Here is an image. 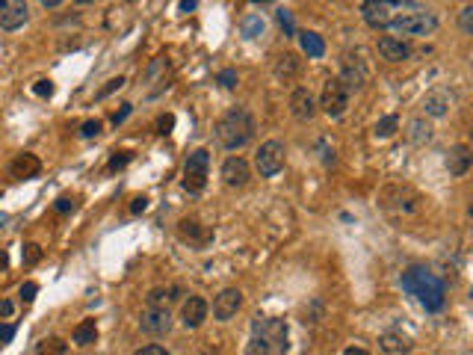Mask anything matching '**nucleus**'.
Masks as SVG:
<instances>
[{
  "label": "nucleus",
  "instance_id": "obj_1",
  "mask_svg": "<svg viewBox=\"0 0 473 355\" xmlns=\"http://www.w3.org/2000/svg\"><path fill=\"white\" fill-rule=\"evenodd\" d=\"M287 323L278 317H254L245 355H287Z\"/></svg>",
  "mask_w": 473,
  "mask_h": 355
},
{
  "label": "nucleus",
  "instance_id": "obj_2",
  "mask_svg": "<svg viewBox=\"0 0 473 355\" xmlns=\"http://www.w3.org/2000/svg\"><path fill=\"white\" fill-rule=\"evenodd\" d=\"M402 288L411 296H417V302L426 311H441L443 299H447V290H443V281L435 272L423 270V266H411V270L402 272Z\"/></svg>",
  "mask_w": 473,
  "mask_h": 355
},
{
  "label": "nucleus",
  "instance_id": "obj_3",
  "mask_svg": "<svg viewBox=\"0 0 473 355\" xmlns=\"http://www.w3.org/2000/svg\"><path fill=\"white\" fill-rule=\"evenodd\" d=\"M216 136H219L222 148H228V151L249 145L254 136V116L245 110V107H231V110L219 118V125H216Z\"/></svg>",
  "mask_w": 473,
  "mask_h": 355
},
{
  "label": "nucleus",
  "instance_id": "obj_4",
  "mask_svg": "<svg viewBox=\"0 0 473 355\" xmlns=\"http://www.w3.org/2000/svg\"><path fill=\"white\" fill-rule=\"evenodd\" d=\"M420 195L411 190V186H388V190L382 193V204L384 211L393 213V216H402V219H408V216H417L420 213Z\"/></svg>",
  "mask_w": 473,
  "mask_h": 355
},
{
  "label": "nucleus",
  "instance_id": "obj_5",
  "mask_svg": "<svg viewBox=\"0 0 473 355\" xmlns=\"http://www.w3.org/2000/svg\"><path fill=\"white\" fill-rule=\"evenodd\" d=\"M207 172H210V154H207V148H195L184 166V190L199 195L207 186Z\"/></svg>",
  "mask_w": 473,
  "mask_h": 355
},
{
  "label": "nucleus",
  "instance_id": "obj_6",
  "mask_svg": "<svg viewBox=\"0 0 473 355\" xmlns=\"http://www.w3.org/2000/svg\"><path fill=\"white\" fill-rule=\"evenodd\" d=\"M367 77H370V65H367V59H364L361 51H346L340 56V77L338 80L343 83L346 92L361 89L364 83H367Z\"/></svg>",
  "mask_w": 473,
  "mask_h": 355
},
{
  "label": "nucleus",
  "instance_id": "obj_7",
  "mask_svg": "<svg viewBox=\"0 0 473 355\" xmlns=\"http://www.w3.org/2000/svg\"><path fill=\"white\" fill-rule=\"evenodd\" d=\"M390 27L402 36H429L438 30V18L432 12H408L402 18H393Z\"/></svg>",
  "mask_w": 473,
  "mask_h": 355
},
{
  "label": "nucleus",
  "instance_id": "obj_8",
  "mask_svg": "<svg viewBox=\"0 0 473 355\" xmlns=\"http://www.w3.org/2000/svg\"><path fill=\"white\" fill-rule=\"evenodd\" d=\"M284 142L278 140H270V142H263L258 148V157H254V166H258V172L261 178H275L281 169H284Z\"/></svg>",
  "mask_w": 473,
  "mask_h": 355
},
{
  "label": "nucleus",
  "instance_id": "obj_9",
  "mask_svg": "<svg viewBox=\"0 0 473 355\" xmlns=\"http://www.w3.org/2000/svg\"><path fill=\"white\" fill-rule=\"evenodd\" d=\"M320 107H322V113H325V116H331V118H340L343 113H346V107H349V92L343 89V83L338 80V77L325 80V86H322V98H320Z\"/></svg>",
  "mask_w": 473,
  "mask_h": 355
},
{
  "label": "nucleus",
  "instance_id": "obj_10",
  "mask_svg": "<svg viewBox=\"0 0 473 355\" xmlns=\"http://www.w3.org/2000/svg\"><path fill=\"white\" fill-rule=\"evenodd\" d=\"M145 83H151V92H148L151 98L160 95L163 89H169V83H172V63H169V56H154L151 63H148Z\"/></svg>",
  "mask_w": 473,
  "mask_h": 355
},
{
  "label": "nucleus",
  "instance_id": "obj_11",
  "mask_svg": "<svg viewBox=\"0 0 473 355\" xmlns=\"http://www.w3.org/2000/svg\"><path fill=\"white\" fill-rule=\"evenodd\" d=\"M140 325H142L145 334H154V338L169 334V329H172V311L169 308H157V305H145Z\"/></svg>",
  "mask_w": 473,
  "mask_h": 355
},
{
  "label": "nucleus",
  "instance_id": "obj_12",
  "mask_svg": "<svg viewBox=\"0 0 473 355\" xmlns=\"http://www.w3.org/2000/svg\"><path fill=\"white\" fill-rule=\"evenodd\" d=\"M30 18V6L21 0H0V30L12 33V30H21Z\"/></svg>",
  "mask_w": 473,
  "mask_h": 355
},
{
  "label": "nucleus",
  "instance_id": "obj_13",
  "mask_svg": "<svg viewBox=\"0 0 473 355\" xmlns=\"http://www.w3.org/2000/svg\"><path fill=\"white\" fill-rule=\"evenodd\" d=\"M393 3H388V0H367V3H361V15L364 21H367L370 27H390L393 21Z\"/></svg>",
  "mask_w": 473,
  "mask_h": 355
},
{
  "label": "nucleus",
  "instance_id": "obj_14",
  "mask_svg": "<svg viewBox=\"0 0 473 355\" xmlns=\"http://www.w3.org/2000/svg\"><path fill=\"white\" fill-rule=\"evenodd\" d=\"M240 305H243V293L236 290V288H225L219 296L213 299V317L216 320H231L236 311H240Z\"/></svg>",
  "mask_w": 473,
  "mask_h": 355
},
{
  "label": "nucleus",
  "instance_id": "obj_15",
  "mask_svg": "<svg viewBox=\"0 0 473 355\" xmlns=\"http://www.w3.org/2000/svg\"><path fill=\"white\" fill-rule=\"evenodd\" d=\"M290 113L299 118V122H311V118L317 116V101H314V95L305 86L293 89V95H290Z\"/></svg>",
  "mask_w": 473,
  "mask_h": 355
},
{
  "label": "nucleus",
  "instance_id": "obj_16",
  "mask_svg": "<svg viewBox=\"0 0 473 355\" xmlns=\"http://www.w3.org/2000/svg\"><path fill=\"white\" fill-rule=\"evenodd\" d=\"M249 178H252V169H249V163H245L243 157L234 154L222 163V181L228 186H245L249 184Z\"/></svg>",
  "mask_w": 473,
  "mask_h": 355
},
{
  "label": "nucleus",
  "instance_id": "obj_17",
  "mask_svg": "<svg viewBox=\"0 0 473 355\" xmlns=\"http://www.w3.org/2000/svg\"><path fill=\"white\" fill-rule=\"evenodd\" d=\"M207 311H210V305H207L201 296H190L181 308V323L186 329H199V325L207 320Z\"/></svg>",
  "mask_w": 473,
  "mask_h": 355
},
{
  "label": "nucleus",
  "instance_id": "obj_18",
  "mask_svg": "<svg viewBox=\"0 0 473 355\" xmlns=\"http://www.w3.org/2000/svg\"><path fill=\"white\" fill-rule=\"evenodd\" d=\"M470 163H473V154L468 145H452L447 151V172L452 178H461L470 172Z\"/></svg>",
  "mask_w": 473,
  "mask_h": 355
},
{
  "label": "nucleus",
  "instance_id": "obj_19",
  "mask_svg": "<svg viewBox=\"0 0 473 355\" xmlns=\"http://www.w3.org/2000/svg\"><path fill=\"white\" fill-rule=\"evenodd\" d=\"M450 107H452V95H450V89H432V92L423 98V110H426V116L432 118H441V116H447L450 113Z\"/></svg>",
  "mask_w": 473,
  "mask_h": 355
},
{
  "label": "nucleus",
  "instance_id": "obj_20",
  "mask_svg": "<svg viewBox=\"0 0 473 355\" xmlns=\"http://www.w3.org/2000/svg\"><path fill=\"white\" fill-rule=\"evenodd\" d=\"M379 54H382V59H388V63H402V59L411 56V47L397 36H382L379 39Z\"/></svg>",
  "mask_w": 473,
  "mask_h": 355
},
{
  "label": "nucleus",
  "instance_id": "obj_21",
  "mask_svg": "<svg viewBox=\"0 0 473 355\" xmlns=\"http://www.w3.org/2000/svg\"><path fill=\"white\" fill-rule=\"evenodd\" d=\"M9 172H12V178H18V181H30V178H36L42 172V160H38L36 154H18L12 166H9Z\"/></svg>",
  "mask_w": 473,
  "mask_h": 355
},
{
  "label": "nucleus",
  "instance_id": "obj_22",
  "mask_svg": "<svg viewBox=\"0 0 473 355\" xmlns=\"http://www.w3.org/2000/svg\"><path fill=\"white\" fill-rule=\"evenodd\" d=\"M72 341L77 343V347H89V343H95V341H98V323H95L92 317L83 320V323H77Z\"/></svg>",
  "mask_w": 473,
  "mask_h": 355
},
{
  "label": "nucleus",
  "instance_id": "obj_23",
  "mask_svg": "<svg viewBox=\"0 0 473 355\" xmlns=\"http://www.w3.org/2000/svg\"><path fill=\"white\" fill-rule=\"evenodd\" d=\"M299 42H302V51L308 54L311 59H320L325 54V42L320 33H311V30H305V33H299Z\"/></svg>",
  "mask_w": 473,
  "mask_h": 355
},
{
  "label": "nucleus",
  "instance_id": "obj_24",
  "mask_svg": "<svg viewBox=\"0 0 473 355\" xmlns=\"http://www.w3.org/2000/svg\"><path fill=\"white\" fill-rule=\"evenodd\" d=\"M379 347H382V352H388V355H406L411 349V343L402 338V334H382Z\"/></svg>",
  "mask_w": 473,
  "mask_h": 355
},
{
  "label": "nucleus",
  "instance_id": "obj_25",
  "mask_svg": "<svg viewBox=\"0 0 473 355\" xmlns=\"http://www.w3.org/2000/svg\"><path fill=\"white\" fill-rule=\"evenodd\" d=\"M299 68H302L299 56H296V54H281L278 63H275V74H278V77H296V74H299Z\"/></svg>",
  "mask_w": 473,
  "mask_h": 355
},
{
  "label": "nucleus",
  "instance_id": "obj_26",
  "mask_svg": "<svg viewBox=\"0 0 473 355\" xmlns=\"http://www.w3.org/2000/svg\"><path fill=\"white\" fill-rule=\"evenodd\" d=\"M181 237H184V240L199 243V246L210 240V234H207V231H201V225L195 222V219H184V222H181Z\"/></svg>",
  "mask_w": 473,
  "mask_h": 355
},
{
  "label": "nucleus",
  "instance_id": "obj_27",
  "mask_svg": "<svg viewBox=\"0 0 473 355\" xmlns=\"http://www.w3.org/2000/svg\"><path fill=\"white\" fill-rule=\"evenodd\" d=\"M408 140H411L414 145L429 142V140H432V127H429V122H423V118H414V122L408 125Z\"/></svg>",
  "mask_w": 473,
  "mask_h": 355
},
{
  "label": "nucleus",
  "instance_id": "obj_28",
  "mask_svg": "<svg viewBox=\"0 0 473 355\" xmlns=\"http://www.w3.org/2000/svg\"><path fill=\"white\" fill-rule=\"evenodd\" d=\"M36 355H65V341L59 338H45L36 347Z\"/></svg>",
  "mask_w": 473,
  "mask_h": 355
},
{
  "label": "nucleus",
  "instance_id": "obj_29",
  "mask_svg": "<svg viewBox=\"0 0 473 355\" xmlns=\"http://www.w3.org/2000/svg\"><path fill=\"white\" fill-rule=\"evenodd\" d=\"M263 33V18L261 15H249V18H245V21H243V36L245 39H258Z\"/></svg>",
  "mask_w": 473,
  "mask_h": 355
},
{
  "label": "nucleus",
  "instance_id": "obj_30",
  "mask_svg": "<svg viewBox=\"0 0 473 355\" xmlns=\"http://www.w3.org/2000/svg\"><path fill=\"white\" fill-rule=\"evenodd\" d=\"M397 127H399L397 116H384V118H379V122H376V136H382V140H384V136H393V133H397Z\"/></svg>",
  "mask_w": 473,
  "mask_h": 355
},
{
  "label": "nucleus",
  "instance_id": "obj_31",
  "mask_svg": "<svg viewBox=\"0 0 473 355\" xmlns=\"http://www.w3.org/2000/svg\"><path fill=\"white\" fill-rule=\"evenodd\" d=\"M21 258H24L27 266H36L38 261H42V246H38V243H24Z\"/></svg>",
  "mask_w": 473,
  "mask_h": 355
},
{
  "label": "nucleus",
  "instance_id": "obj_32",
  "mask_svg": "<svg viewBox=\"0 0 473 355\" xmlns=\"http://www.w3.org/2000/svg\"><path fill=\"white\" fill-rule=\"evenodd\" d=\"M122 86H124V77H113V80H107V86H101L95 92V101H104L107 95H113L116 89H122Z\"/></svg>",
  "mask_w": 473,
  "mask_h": 355
},
{
  "label": "nucleus",
  "instance_id": "obj_33",
  "mask_svg": "<svg viewBox=\"0 0 473 355\" xmlns=\"http://www.w3.org/2000/svg\"><path fill=\"white\" fill-rule=\"evenodd\" d=\"M101 122H98V118H86V122L80 125V136H83V140H92V136H98V133H101Z\"/></svg>",
  "mask_w": 473,
  "mask_h": 355
},
{
  "label": "nucleus",
  "instance_id": "obj_34",
  "mask_svg": "<svg viewBox=\"0 0 473 355\" xmlns=\"http://www.w3.org/2000/svg\"><path fill=\"white\" fill-rule=\"evenodd\" d=\"M127 163H131V151H116V154L110 157V163H107V169H110V172H118V169H124Z\"/></svg>",
  "mask_w": 473,
  "mask_h": 355
},
{
  "label": "nucleus",
  "instance_id": "obj_35",
  "mask_svg": "<svg viewBox=\"0 0 473 355\" xmlns=\"http://www.w3.org/2000/svg\"><path fill=\"white\" fill-rule=\"evenodd\" d=\"M172 127H175V116L172 113H166V116H160L157 118V133H172Z\"/></svg>",
  "mask_w": 473,
  "mask_h": 355
},
{
  "label": "nucleus",
  "instance_id": "obj_36",
  "mask_svg": "<svg viewBox=\"0 0 473 355\" xmlns=\"http://www.w3.org/2000/svg\"><path fill=\"white\" fill-rule=\"evenodd\" d=\"M216 80H219V86H225V89H234L236 86V72L234 68H225V72H219Z\"/></svg>",
  "mask_w": 473,
  "mask_h": 355
},
{
  "label": "nucleus",
  "instance_id": "obj_37",
  "mask_svg": "<svg viewBox=\"0 0 473 355\" xmlns=\"http://www.w3.org/2000/svg\"><path fill=\"white\" fill-rule=\"evenodd\" d=\"M278 24L284 27V36H293V15H290V9H278Z\"/></svg>",
  "mask_w": 473,
  "mask_h": 355
},
{
  "label": "nucleus",
  "instance_id": "obj_38",
  "mask_svg": "<svg viewBox=\"0 0 473 355\" xmlns=\"http://www.w3.org/2000/svg\"><path fill=\"white\" fill-rule=\"evenodd\" d=\"M461 30H465L468 36L473 33V6H470V3H468L465 9H461Z\"/></svg>",
  "mask_w": 473,
  "mask_h": 355
},
{
  "label": "nucleus",
  "instance_id": "obj_39",
  "mask_svg": "<svg viewBox=\"0 0 473 355\" xmlns=\"http://www.w3.org/2000/svg\"><path fill=\"white\" fill-rule=\"evenodd\" d=\"M133 355H169V349L160 347V343H148V347H140Z\"/></svg>",
  "mask_w": 473,
  "mask_h": 355
},
{
  "label": "nucleus",
  "instance_id": "obj_40",
  "mask_svg": "<svg viewBox=\"0 0 473 355\" xmlns=\"http://www.w3.org/2000/svg\"><path fill=\"white\" fill-rule=\"evenodd\" d=\"M36 293H38V284H36V281H24V284H21V299H24V302H33Z\"/></svg>",
  "mask_w": 473,
  "mask_h": 355
},
{
  "label": "nucleus",
  "instance_id": "obj_41",
  "mask_svg": "<svg viewBox=\"0 0 473 355\" xmlns=\"http://www.w3.org/2000/svg\"><path fill=\"white\" fill-rule=\"evenodd\" d=\"M33 92H36L38 98H51V95H54V83H51V80H38V83L33 86Z\"/></svg>",
  "mask_w": 473,
  "mask_h": 355
},
{
  "label": "nucleus",
  "instance_id": "obj_42",
  "mask_svg": "<svg viewBox=\"0 0 473 355\" xmlns=\"http://www.w3.org/2000/svg\"><path fill=\"white\" fill-rule=\"evenodd\" d=\"M15 338V325L12 323H0V343H9Z\"/></svg>",
  "mask_w": 473,
  "mask_h": 355
},
{
  "label": "nucleus",
  "instance_id": "obj_43",
  "mask_svg": "<svg viewBox=\"0 0 473 355\" xmlns=\"http://www.w3.org/2000/svg\"><path fill=\"white\" fill-rule=\"evenodd\" d=\"M127 116H131V104H122V110H116V113H113V125H122Z\"/></svg>",
  "mask_w": 473,
  "mask_h": 355
},
{
  "label": "nucleus",
  "instance_id": "obj_44",
  "mask_svg": "<svg viewBox=\"0 0 473 355\" xmlns=\"http://www.w3.org/2000/svg\"><path fill=\"white\" fill-rule=\"evenodd\" d=\"M56 213H68V211H72V207H74V202L72 199H68V195H63V199H56Z\"/></svg>",
  "mask_w": 473,
  "mask_h": 355
},
{
  "label": "nucleus",
  "instance_id": "obj_45",
  "mask_svg": "<svg viewBox=\"0 0 473 355\" xmlns=\"http://www.w3.org/2000/svg\"><path fill=\"white\" fill-rule=\"evenodd\" d=\"M145 207H148V199H145V195H136V199L131 202V213H142Z\"/></svg>",
  "mask_w": 473,
  "mask_h": 355
},
{
  "label": "nucleus",
  "instance_id": "obj_46",
  "mask_svg": "<svg viewBox=\"0 0 473 355\" xmlns=\"http://www.w3.org/2000/svg\"><path fill=\"white\" fill-rule=\"evenodd\" d=\"M0 314H3V317H12V302H0Z\"/></svg>",
  "mask_w": 473,
  "mask_h": 355
},
{
  "label": "nucleus",
  "instance_id": "obj_47",
  "mask_svg": "<svg viewBox=\"0 0 473 355\" xmlns=\"http://www.w3.org/2000/svg\"><path fill=\"white\" fill-rule=\"evenodd\" d=\"M343 355H370V352H367V349H361V347H349Z\"/></svg>",
  "mask_w": 473,
  "mask_h": 355
},
{
  "label": "nucleus",
  "instance_id": "obj_48",
  "mask_svg": "<svg viewBox=\"0 0 473 355\" xmlns=\"http://www.w3.org/2000/svg\"><path fill=\"white\" fill-rule=\"evenodd\" d=\"M6 266H9V255L0 249V270H6Z\"/></svg>",
  "mask_w": 473,
  "mask_h": 355
},
{
  "label": "nucleus",
  "instance_id": "obj_49",
  "mask_svg": "<svg viewBox=\"0 0 473 355\" xmlns=\"http://www.w3.org/2000/svg\"><path fill=\"white\" fill-rule=\"evenodd\" d=\"M181 9H184V12H192V9H195V3H192V0H184V3H181Z\"/></svg>",
  "mask_w": 473,
  "mask_h": 355
},
{
  "label": "nucleus",
  "instance_id": "obj_50",
  "mask_svg": "<svg viewBox=\"0 0 473 355\" xmlns=\"http://www.w3.org/2000/svg\"><path fill=\"white\" fill-rule=\"evenodd\" d=\"M42 6H45V9H56V6H59V0H45Z\"/></svg>",
  "mask_w": 473,
  "mask_h": 355
},
{
  "label": "nucleus",
  "instance_id": "obj_51",
  "mask_svg": "<svg viewBox=\"0 0 473 355\" xmlns=\"http://www.w3.org/2000/svg\"><path fill=\"white\" fill-rule=\"evenodd\" d=\"M6 222H9V216H6V213H0V231L6 228Z\"/></svg>",
  "mask_w": 473,
  "mask_h": 355
},
{
  "label": "nucleus",
  "instance_id": "obj_52",
  "mask_svg": "<svg viewBox=\"0 0 473 355\" xmlns=\"http://www.w3.org/2000/svg\"><path fill=\"white\" fill-rule=\"evenodd\" d=\"M0 195H3V190H0Z\"/></svg>",
  "mask_w": 473,
  "mask_h": 355
}]
</instances>
